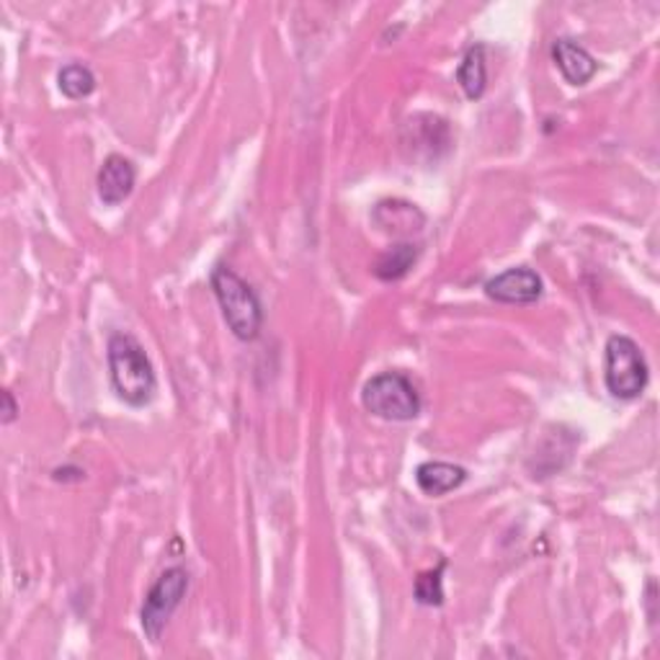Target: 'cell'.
I'll return each mask as SVG.
<instances>
[{"label": "cell", "mask_w": 660, "mask_h": 660, "mask_svg": "<svg viewBox=\"0 0 660 660\" xmlns=\"http://www.w3.org/2000/svg\"><path fill=\"white\" fill-rule=\"evenodd\" d=\"M15 413H19V406H15L13 395L6 390L3 392V423H11L13 418H15Z\"/></svg>", "instance_id": "obj_15"}, {"label": "cell", "mask_w": 660, "mask_h": 660, "mask_svg": "<svg viewBox=\"0 0 660 660\" xmlns=\"http://www.w3.org/2000/svg\"><path fill=\"white\" fill-rule=\"evenodd\" d=\"M137 181V168L135 163L124 155H108L104 166L98 170V199L104 201L106 207L122 205L124 199L129 197L132 189H135Z\"/></svg>", "instance_id": "obj_7"}, {"label": "cell", "mask_w": 660, "mask_h": 660, "mask_svg": "<svg viewBox=\"0 0 660 660\" xmlns=\"http://www.w3.org/2000/svg\"><path fill=\"white\" fill-rule=\"evenodd\" d=\"M108 371L116 395L129 406L143 408L158 390L153 364L147 359L143 344L129 333H114L108 338Z\"/></svg>", "instance_id": "obj_1"}, {"label": "cell", "mask_w": 660, "mask_h": 660, "mask_svg": "<svg viewBox=\"0 0 660 660\" xmlns=\"http://www.w3.org/2000/svg\"><path fill=\"white\" fill-rule=\"evenodd\" d=\"M418 259V248L410 243H400L392 245L390 251L379 255V261L375 263V274L383 279V282H398L413 269V263Z\"/></svg>", "instance_id": "obj_12"}, {"label": "cell", "mask_w": 660, "mask_h": 660, "mask_svg": "<svg viewBox=\"0 0 660 660\" xmlns=\"http://www.w3.org/2000/svg\"><path fill=\"white\" fill-rule=\"evenodd\" d=\"M212 290L217 302H220L228 328L240 341L259 338L263 325V307L259 294L251 290V284L243 282L232 269L217 266L212 271Z\"/></svg>", "instance_id": "obj_2"}, {"label": "cell", "mask_w": 660, "mask_h": 660, "mask_svg": "<svg viewBox=\"0 0 660 660\" xmlns=\"http://www.w3.org/2000/svg\"><path fill=\"white\" fill-rule=\"evenodd\" d=\"M186 591H189V573L184 568H168L155 580L153 588L145 596L143 611H139V625H143L147 640H160V635L170 622V617H174V611L181 607Z\"/></svg>", "instance_id": "obj_5"}, {"label": "cell", "mask_w": 660, "mask_h": 660, "mask_svg": "<svg viewBox=\"0 0 660 660\" xmlns=\"http://www.w3.org/2000/svg\"><path fill=\"white\" fill-rule=\"evenodd\" d=\"M371 220H375L379 230L392 232V235H410V232H418L423 228L426 217L421 209L410 205V201L387 199L383 205H377Z\"/></svg>", "instance_id": "obj_9"}, {"label": "cell", "mask_w": 660, "mask_h": 660, "mask_svg": "<svg viewBox=\"0 0 660 660\" xmlns=\"http://www.w3.org/2000/svg\"><path fill=\"white\" fill-rule=\"evenodd\" d=\"M444 568L447 563L441 561L437 568L429 570V573H421V576L416 578V601L423 604V607H441L444 604V588H441V576H444Z\"/></svg>", "instance_id": "obj_14"}, {"label": "cell", "mask_w": 660, "mask_h": 660, "mask_svg": "<svg viewBox=\"0 0 660 660\" xmlns=\"http://www.w3.org/2000/svg\"><path fill=\"white\" fill-rule=\"evenodd\" d=\"M57 83H60V91L65 93L67 98L77 101V98L91 96L93 88H96V75H93L85 65L73 62V65H65L60 70Z\"/></svg>", "instance_id": "obj_13"}, {"label": "cell", "mask_w": 660, "mask_h": 660, "mask_svg": "<svg viewBox=\"0 0 660 660\" xmlns=\"http://www.w3.org/2000/svg\"><path fill=\"white\" fill-rule=\"evenodd\" d=\"M553 60L570 85H586L599 70V62L594 60V54L568 36H561L553 44Z\"/></svg>", "instance_id": "obj_8"}, {"label": "cell", "mask_w": 660, "mask_h": 660, "mask_svg": "<svg viewBox=\"0 0 660 660\" xmlns=\"http://www.w3.org/2000/svg\"><path fill=\"white\" fill-rule=\"evenodd\" d=\"M485 294L495 302H503V305H532L542 297V279L537 271L516 266L493 276L485 284Z\"/></svg>", "instance_id": "obj_6"}, {"label": "cell", "mask_w": 660, "mask_h": 660, "mask_svg": "<svg viewBox=\"0 0 660 660\" xmlns=\"http://www.w3.org/2000/svg\"><path fill=\"white\" fill-rule=\"evenodd\" d=\"M457 83L470 101H478L485 93L488 85V65H485V46L475 44L464 54L460 70H457Z\"/></svg>", "instance_id": "obj_11"}, {"label": "cell", "mask_w": 660, "mask_h": 660, "mask_svg": "<svg viewBox=\"0 0 660 660\" xmlns=\"http://www.w3.org/2000/svg\"><path fill=\"white\" fill-rule=\"evenodd\" d=\"M362 402L383 421H413L421 413V398L413 383L400 371H383L362 390Z\"/></svg>", "instance_id": "obj_3"}, {"label": "cell", "mask_w": 660, "mask_h": 660, "mask_svg": "<svg viewBox=\"0 0 660 660\" xmlns=\"http://www.w3.org/2000/svg\"><path fill=\"white\" fill-rule=\"evenodd\" d=\"M607 387L619 400L640 398L648 387V364L640 346L627 336L607 341Z\"/></svg>", "instance_id": "obj_4"}, {"label": "cell", "mask_w": 660, "mask_h": 660, "mask_svg": "<svg viewBox=\"0 0 660 660\" xmlns=\"http://www.w3.org/2000/svg\"><path fill=\"white\" fill-rule=\"evenodd\" d=\"M468 480V470L452 462H423L416 470V483L426 495H447Z\"/></svg>", "instance_id": "obj_10"}]
</instances>
